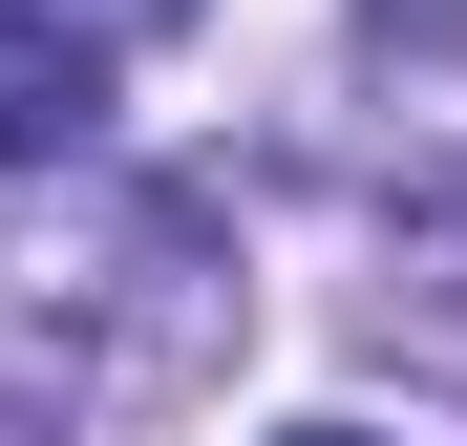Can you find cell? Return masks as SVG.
Here are the masks:
<instances>
[{
    "mask_svg": "<svg viewBox=\"0 0 467 446\" xmlns=\"http://www.w3.org/2000/svg\"><path fill=\"white\" fill-rule=\"evenodd\" d=\"M234 255L192 192H107V213H43V234H0V383L107 425V404H171L192 361H234Z\"/></svg>",
    "mask_w": 467,
    "mask_h": 446,
    "instance_id": "obj_1",
    "label": "cell"
},
{
    "mask_svg": "<svg viewBox=\"0 0 467 446\" xmlns=\"http://www.w3.org/2000/svg\"><path fill=\"white\" fill-rule=\"evenodd\" d=\"M86 128H107V43L43 22V0H0V171H64Z\"/></svg>",
    "mask_w": 467,
    "mask_h": 446,
    "instance_id": "obj_2",
    "label": "cell"
},
{
    "mask_svg": "<svg viewBox=\"0 0 467 446\" xmlns=\"http://www.w3.org/2000/svg\"><path fill=\"white\" fill-rule=\"evenodd\" d=\"M43 22H86V43H171L192 0H43Z\"/></svg>",
    "mask_w": 467,
    "mask_h": 446,
    "instance_id": "obj_3",
    "label": "cell"
},
{
    "mask_svg": "<svg viewBox=\"0 0 467 446\" xmlns=\"http://www.w3.org/2000/svg\"><path fill=\"white\" fill-rule=\"evenodd\" d=\"M276 446H382V425H276Z\"/></svg>",
    "mask_w": 467,
    "mask_h": 446,
    "instance_id": "obj_4",
    "label": "cell"
}]
</instances>
